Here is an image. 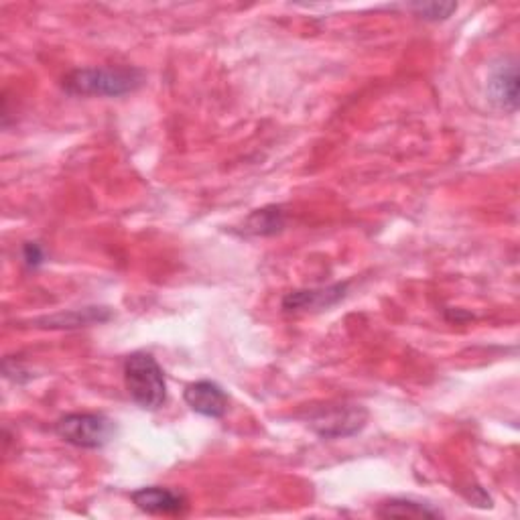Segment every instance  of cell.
I'll use <instances>...</instances> for the list:
<instances>
[{
    "mask_svg": "<svg viewBox=\"0 0 520 520\" xmlns=\"http://www.w3.org/2000/svg\"><path fill=\"white\" fill-rule=\"evenodd\" d=\"M145 74L137 68H86L63 80L70 96H124L143 86Z\"/></svg>",
    "mask_w": 520,
    "mask_h": 520,
    "instance_id": "obj_1",
    "label": "cell"
},
{
    "mask_svg": "<svg viewBox=\"0 0 520 520\" xmlns=\"http://www.w3.org/2000/svg\"><path fill=\"white\" fill-rule=\"evenodd\" d=\"M124 382L130 399L141 409L155 411L167 399V382L159 362L147 352H135L124 360Z\"/></svg>",
    "mask_w": 520,
    "mask_h": 520,
    "instance_id": "obj_2",
    "label": "cell"
},
{
    "mask_svg": "<svg viewBox=\"0 0 520 520\" xmlns=\"http://www.w3.org/2000/svg\"><path fill=\"white\" fill-rule=\"evenodd\" d=\"M55 433L70 445L82 449H100L112 441L116 425L106 415L72 413L55 423Z\"/></svg>",
    "mask_w": 520,
    "mask_h": 520,
    "instance_id": "obj_3",
    "label": "cell"
},
{
    "mask_svg": "<svg viewBox=\"0 0 520 520\" xmlns=\"http://www.w3.org/2000/svg\"><path fill=\"white\" fill-rule=\"evenodd\" d=\"M368 411L360 405H323L307 415V425L321 439H344L360 433L366 427Z\"/></svg>",
    "mask_w": 520,
    "mask_h": 520,
    "instance_id": "obj_4",
    "label": "cell"
},
{
    "mask_svg": "<svg viewBox=\"0 0 520 520\" xmlns=\"http://www.w3.org/2000/svg\"><path fill=\"white\" fill-rule=\"evenodd\" d=\"M183 399L191 411L210 419H220L228 411V395L220 384L212 380H198L187 384Z\"/></svg>",
    "mask_w": 520,
    "mask_h": 520,
    "instance_id": "obj_5",
    "label": "cell"
},
{
    "mask_svg": "<svg viewBox=\"0 0 520 520\" xmlns=\"http://www.w3.org/2000/svg\"><path fill=\"white\" fill-rule=\"evenodd\" d=\"M346 291H348V283L293 291L283 299V311L285 313H307V311L330 309L346 297Z\"/></svg>",
    "mask_w": 520,
    "mask_h": 520,
    "instance_id": "obj_6",
    "label": "cell"
},
{
    "mask_svg": "<svg viewBox=\"0 0 520 520\" xmlns=\"http://www.w3.org/2000/svg\"><path fill=\"white\" fill-rule=\"evenodd\" d=\"M488 90H490V100L508 112H516L518 108V68L516 61H504L496 65V70L492 72L488 80Z\"/></svg>",
    "mask_w": 520,
    "mask_h": 520,
    "instance_id": "obj_7",
    "label": "cell"
},
{
    "mask_svg": "<svg viewBox=\"0 0 520 520\" xmlns=\"http://www.w3.org/2000/svg\"><path fill=\"white\" fill-rule=\"evenodd\" d=\"M133 502L147 514H161V516H175L187 508L185 498L169 488L149 486L133 492Z\"/></svg>",
    "mask_w": 520,
    "mask_h": 520,
    "instance_id": "obj_8",
    "label": "cell"
},
{
    "mask_svg": "<svg viewBox=\"0 0 520 520\" xmlns=\"http://www.w3.org/2000/svg\"><path fill=\"white\" fill-rule=\"evenodd\" d=\"M382 518H439L443 512L427 502H419L413 498H390L380 504L376 510Z\"/></svg>",
    "mask_w": 520,
    "mask_h": 520,
    "instance_id": "obj_9",
    "label": "cell"
},
{
    "mask_svg": "<svg viewBox=\"0 0 520 520\" xmlns=\"http://www.w3.org/2000/svg\"><path fill=\"white\" fill-rule=\"evenodd\" d=\"M110 317H112V313L106 307H86V309H76L70 313L45 317V319H39L37 323H45V325H41V328H84V325L102 323Z\"/></svg>",
    "mask_w": 520,
    "mask_h": 520,
    "instance_id": "obj_10",
    "label": "cell"
},
{
    "mask_svg": "<svg viewBox=\"0 0 520 520\" xmlns=\"http://www.w3.org/2000/svg\"><path fill=\"white\" fill-rule=\"evenodd\" d=\"M283 226H285L283 210L277 208V206H271V208L256 210V212L246 220L244 232L256 234V236H271V234L281 232Z\"/></svg>",
    "mask_w": 520,
    "mask_h": 520,
    "instance_id": "obj_11",
    "label": "cell"
},
{
    "mask_svg": "<svg viewBox=\"0 0 520 520\" xmlns=\"http://www.w3.org/2000/svg\"><path fill=\"white\" fill-rule=\"evenodd\" d=\"M409 9L425 21H445L447 17H451V13L458 11V5L455 3H415L409 5Z\"/></svg>",
    "mask_w": 520,
    "mask_h": 520,
    "instance_id": "obj_12",
    "label": "cell"
},
{
    "mask_svg": "<svg viewBox=\"0 0 520 520\" xmlns=\"http://www.w3.org/2000/svg\"><path fill=\"white\" fill-rule=\"evenodd\" d=\"M23 260L29 269H37L45 263V250L37 242H27L23 246Z\"/></svg>",
    "mask_w": 520,
    "mask_h": 520,
    "instance_id": "obj_13",
    "label": "cell"
}]
</instances>
